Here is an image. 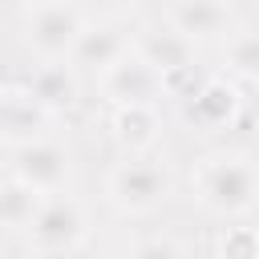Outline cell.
Returning <instances> with one entry per match:
<instances>
[{"instance_id": "52a82bcc", "label": "cell", "mask_w": 259, "mask_h": 259, "mask_svg": "<svg viewBox=\"0 0 259 259\" xmlns=\"http://www.w3.org/2000/svg\"><path fill=\"white\" fill-rule=\"evenodd\" d=\"M174 97H182V109H186V121L198 125V130H223V125H235V117L243 113V89L231 73H210V77H198L194 85L178 89Z\"/></svg>"}, {"instance_id": "ba28073f", "label": "cell", "mask_w": 259, "mask_h": 259, "mask_svg": "<svg viewBox=\"0 0 259 259\" xmlns=\"http://www.w3.org/2000/svg\"><path fill=\"white\" fill-rule=\"evenodd\" d=\"M12 178L28 182L36 194H57L73 178V158L61 142L40 134V138H28L12 150Z\"/></svg>"}, {"instance_id": "d6986e66", "label": "cell", "mask_w": 259, "mask_h": 259, "mask_svg": "<svg viewBox=\"0 0 259 259\" xmlns=\"http://www.w3.org/2000/svg\"><path fill=\"white\" fill-rule=\"evenodd\" d=\"M20 4H24V8H28V4H40V0H20Z\"/></svg>"}, {"instance_id": "e0dca14e", "label": "cell", "mask_w": 259, "mask_h": 259, "mask_svg": "<svg viewBox=\"0 0 259 259\" xmlns=\"http://www.w3.org/2000/svg\"><path fill=\"white\" fill-rule=\"evenodd\" d=\"M134 255H182V243H174V239H142V243H134Z\"/></svg>"}, {"instance_id": "9a60e30c", "label": "cell", "mask_w": 259, "mask_h": 259, "mask_svg": "<svg viewBox=\"0 0 259 259\" xmlns=\"http://www.w3.org/2000/svg\"><path fill=\"white\" fill-rule=\"evenodd\" d=\"M223 73H231L235 81H259V28H247V32H231L227 36Z\"/></svg>"}, {"instance_id": "4fadbf2b", "label": "cell", "mask_w": 259, "mask_h": 259, "mask_svg": "<svg viewBox=\"0 0 259 259\" xmlns=\"http://www.w3.org/2000/svg\"><path fill=\"white\" fill-rule=\"evenodd\" d=\"M109 134H113V142H117L125 154L154 150V146H158V134H162L158 105H113Z\"/></svg>"}, {"instance_id": "7a4b0ae2", "label": "cell", "mask_w": 259, "mask_h": 259, "mask_svg": "<svg viewBox=\"0 0 259 259\" xmlns=\"http://www.w3.org/2000/svg\"><path fill=\"white\" fill-rule=\"evenodd\" d=\"M170 190H174V174L150 150L125 154L105 178V198L121 214H150L170 198Z\"/></svg>"}, {"instance_id": "8fae6325", "label": "cell", "mask_w": 259, "mask_h": 259, "mask_svg": "<svg viewBox=\"0 0 259 259\" xmlns=\"http://www.w3.org/2000/svg\"><path fill=\"white\" fill-rule=\"evenodd\" d=\"M53 113L40 109L24 89H0V146H20L49 130Z\"/></svg>"}, {"instance_id": "5b68a950", "label": "cell", "mask_w": 259, "mask_h": 259, "mask_svg": "<svg viewBox=\"0 0 259 259\" xmlns=\"http://www.w3.org/2000/svg\"><path fill=\"white\" fill-rule=\"evenodd\" d=\"M130 49L166 77V93H174L182 81L194 77V40L166 20H146L138 32H130Z\"/></svg>"}, {"instance_id": "7c38bea8", "label": "cell", "mask_w": 259, "mask_h": 259, "mask_svg": "<svg viewBox=\"0 0 259 259\" xmlns=\"http://www.w3.org/2000/svg\"><path fill=\"white\" fill-rule=\"evenodd\" d=\"M125 49H130V36H125L121 28H113V24H85L81 36H77V45H73V53H69V61H73V69L101 73V69L113 65Z\"/></svg>"}, {"instance_id": "30bf717a", "label": "cell", "mask_w": 259, "mask_h": 259, "mask_svg": "<svg viewBox=\"0 0 259 259\" xmlns=\"http://www.w3.org/2000/svg\"><path fill=\"white\" fill-rule=\"evenodd\" d=\"M24 93H28L40 109H49L53 117H57V113H69V109L77 105V97H81L73 61H40V65L28 73V81H24Z\"/></svg>"}, {"instance_id": "9c48e42d", "label": "cell", "mask_w": 259, "mask_h": 259, "mask_svg": "<svg viewBox=\"0 0 259 259\" xmlns=\"http://www.w3.org/2000/svg\"><path fill=\"white\" fill-rule=\"evenodd\" d=\"M162 20L174 24L182 36H190L194 45L223 40V36L235 32V8H231V0H166Z\"/></svg>"}, {"instance_id": "ac0fdd59", "label": "cell", "mask_w": 259, "mask_h": 259, "mask_svg": "<svg viewBox=\"0 0 259 259\" xmlns=\"http://www.w3.org/2000/svg\"><path fill=\"white\" fill-rule=\"evenodd\" d=\"M97 4H105V8H134V4H142V0H97Z\"/></svg>"}, {"instance_id": "5bb4252c", "label": "cell", "mask_w": 259, "mask_h": 259, "mask_svg": "<svg viewBox=\"0 0 259 259\" xmlns=\"http://www.w3.org/2000/svg\"><path fill=\"white\" fill-rule=\"evenodd\" d=\"M36 206H40V194L28 182H20L12 174L0 182V231H24L36 214Z\"/></svg>"}, {"instance_id": "8992f818", "label": "cell", "mask_w": 259, "mask_h": 259, "mask_svg": "<svg viewBox=\"0 0 259 259\" xmlns=\"http://www.w3.org/2000/svg\"><path fill=\"white\" fill-rule=\"evenodd\" d=\"M97 89L109 105H158L166 97V77L146 57L125 49L113 65L97 73Z\"/></svg>"}, {"instance_id": "3957f363", "label": "cell", "mask_w": 259, "mask_h": 259, "mask_svg": "<svg viewBox=\"0 0 259 259\" xmlns=\"http://www.w3.org/2000/svg\"><path fill=\"white\" fill-rule=\"evenodd\" d=\"M89 243V214L85 206L57 190V194H40V206L32 214V223L24 227V247L32 255H73L85 251Z\"/></svg>"}, {"instance_id": "6da1fadb", "label": "cell", "mask_w": 259, "mask_h": 259, "mask_svg": "<svg viewBox=\"0 0 259 259\" xmlns=\"http://www.w3.org/2000/svg\"><path fill=\"white\" fill-rule=\"evenodd\" d=\"M190 190L202 210L239 219L259 206V162L243 150H214L202 154L190 170Z\"/></svg>"}, {"instance_id": "277c9868", "label": "cell", "mask_w": 259, "mask_h": 259, "mask_svg": "<svg viewBox=\"0 0 259 259\" xmlns=\"http://www.w3.org/2000/svg\"><path fill=\"white\" fill-rule=\"evenodd\" d=\"M85 28V16L69 0H40L24 12V45L40 61H69L77 36Z\"/></svg>"}, {"instance_id": "2e32d148", "label": "cell", "mask_w": 259, "mask_h": 259, "mask_svg": "<svg viewBox=\"0 0 259 259\" xmlns=\"http://www.w3.org/2000/svg\"><path fill=\"white\" fill-rule=\"evenodd\" d=\"M219 251L223 255H259V235L251 227H231L219 239Z\"/></svg>"}]
</instances>
